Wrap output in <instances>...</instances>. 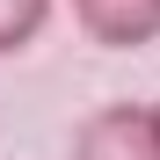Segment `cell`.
I'll return each instance as SVG.
<instances>
[{
	"instance_id": "7a4b0ae2",
	"label": "cell",
	"mask_w": 160,
	"mask_h": 160,
	"mask_svg": "<svg viewBox=\"0 0 160 160\" xmlns=\"http://www.w3.org/2000/svg\"><path fill=\"white\" fill-rule=\"evenodd\" d=\"M80 37L102 51H146L160 37V0H66Z\"/></svg>"
},
{
	"instance_id": "277c9868",
	"label": "cell",
	"mask_w": 160,
	"mask_h": 160,
	"mask_svg": "<svg viewBox=\"0 0 160 160\" xmlns=\"http://www.w3.org/2000/svg\"><path fill=\"white\" fill-rule=\"evenodd\" d=\"M153 124H160V95H153Z\"/></svg>"
},
{
	"instance_id": "6da1fadb",
	"label": "cell",
	"mask_w": 160,
	"mask_h": 160,
	"mask_svg": "<svg viewBox=\"0 0 160 160\" xmlns=\"http://www.w3.org/2000/svg\"><path fill=\"white\" fill-rule=\"evenodd\" d=\"M66 160H160L153 102H102L95 117H80Z\"/></svg>"
},
{
	"instance_id": "3957f363",
	"label": "cell",
	"mask_w": 160,
	"mask_h": 160,
	"mask_svg": "<svg viewBox=\"0 0 160 160\" xmlns=\"http://www.w3.org/2000/svg\"><path fill=\"white\" fill-rule=\"evenodd\" d=\"M51 22V0H0V58H15V51H29Z\"/></svg>"
}]
</instances>
